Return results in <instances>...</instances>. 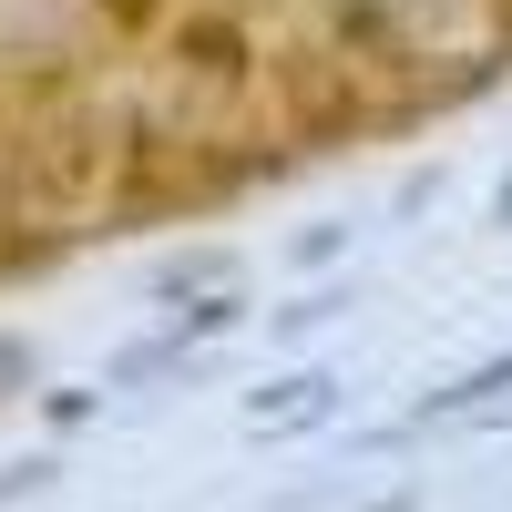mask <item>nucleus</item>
Masks as SVG:
<instances>
[{"instance_id":"nucleus-1","label":"nucleus","mask_w":512,"mask_h":512,"mask_svg":"<svg viewBox=\"0 0 512 512\" xmlns=\"http://www.w3.org/2000/svg\"><path fill=\"white\" fill-rule=\"evenodd\" d=\"M113 175H123V123H113L103 103H52V113L21 134V164H11V226L62 236V226H82V216L113 195Z\"/></svg>"},{"instance_id":"nucleus-2","label":"nucleus","mask_w":512,"mask_h":512,"mask_svg":"<svg viewBox=\"0 0 512 512\" xmlns=\"http://www.w3.org/2000/svg\"><path fill=\"white\" fill-rule=\"evenodd\" d=\"M277 93H287V113H297V134H308V144H328V134H349V123H359V72L328 62V52H287V62H277Z\"/></svg>"},{"instance_id":"nucleus-3","label":"nucleus","mask_w":512,"mask_h":512,"mask_svg":"<svg viewBox=\"0 0 512 512\" xmlns=\"http://www.w3.org/2000/svg\"><path fill=\"white\" fill-rule=\"evenodd\" d=\"M175 62H185L195 82H236V72H246V41H236V21H185Z\"/></svg>"}]
</instances>
